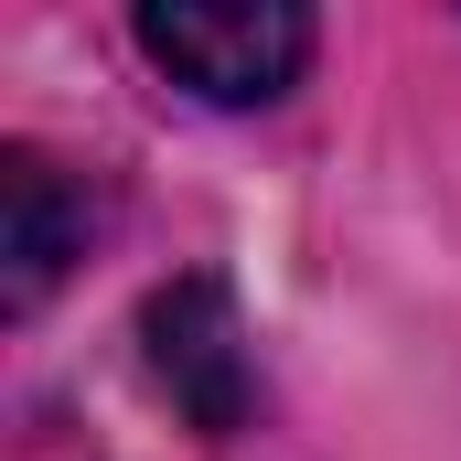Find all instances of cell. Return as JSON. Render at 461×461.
<instances>
[{"label":"cell","mask_w":461,"mask_h":461,"mask_svg":"<svg viewBox=\"0 0 461 461\" xmlns=\"http://www.w3.org/2000/svg\"><path fill=\"white\" fill-rule=\"evenodd\" d=\"M76 247H86V204L65 194V172H54L43 150H11V161H0V258H11L0 290H11V312H32Z\"/></svg>","instance_id":"cell-3"},{"label":"cell","mask_w":461,"mask_h":461,"mask_svg":"<svg viewBox=\"0 0 461 461\" xmlns=\"http://www.w3.org/2000/svg\"><path fill=\"white\" fill-rule=\"evenodd\" d=\"M140 43L172 86H194L215 108H268L312 65V11H290V0H150Z\"/></svg>","instance_id":"cell-1"},{"label":"cell","mask_w":461,"mask_h":461,"mask_svg":"<svg viewBox=\"0 0 461 461\" xmlns=\"http://www.w3.org/2000/svg\"><path fill=\"white\" fill-rule=\"evenodd\" d=\"M150 375H161V397H172L194 429H215V440L247 419V344H236L226 279H172V290L150 301Z\"/></svg>","instance_id":"cell-2"}]
</instances>
